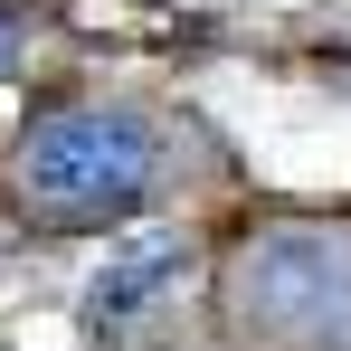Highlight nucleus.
Masks as SVG:
<instances>
[{
    "instance_id": "f257e3e1",
    "label": "nucleus",
    "mask_w": 351,
    "mask_h": 351,
    "mask_svg": "<svg viewBox=\"0 0 351 351\" xmlns=\"http://www.w3.org/2000/svg\"><path fill=\"white\" fill-rule=\"evenodd\" d=\"M162 180V133L133 105H58L19 143V190L38 219H123Z\"/></svg>"
},
{
    "instance_id": "20e7f679",
    "label": "nucleus",
    "mask_w": 351,
    "mask_h": 351,
    "mask_svg": "<svg viewBox=\"0 0 351 351\" xmlns=\"http://www.w3.org/2000/svg\"><path fill=\"white\" fill-rule=\"evenodd\" d=\"M19 58H29V48H19V19L0 10V76H19Z\"/></svg>"
},
{
    "instance_id": "7ed1b4c3",
    "label": "nucleus",
    "mask_w": 351,
    "mask_h": 351,
    "mask_svg": "<svg viewBox=\"0 0 351 351\" xmlns=\"http://www.w3.org/2000/svg\"><path fill=\"white\" fill-rule=\"evenodd\" d=\"M180 266H190V247H180V237H162V228L123 237L114 256L86 276V304H76V313H86V332H123V323H143V313L180 285Z\"/></svg>"
},
{
    "instance_id": "f03ea898",
    "label": "nucleus",
    "mask_w": 351,
    "mask_h": 351,
    "mask_svg": "<svg viewBox=\"0 0 351 351\" xmlns=\"http://www.w3.org/2000/svg\"><path fill=\"white\" fill-rule=\"evenodd\" d=\"M237 332L276 351H351V237L332 228H266L228 266Z\"/></svg>"
}]
</instances>
